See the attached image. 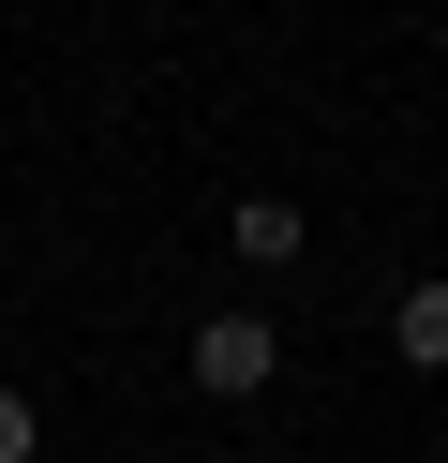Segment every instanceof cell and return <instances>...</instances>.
<instances>
[{"label":"cell","mask_w":448,"mask_h":463,"mask_svg":"<svg viewBox=\"0 0 448 463\" xmlns=\"http://www.w3.org/2000/svg\"><path fill=\"white\" fill-rule=\"evenodd\" d=\"M269 373H284V329H269V314H209L195 329V389L209 403H254Z\"/></svg>","instance_id":"obj_1"},{"label":"cell","mask_w":448,"mask_h":463,"mask_svg":"<svg viewBox=\"0 0 448 463\" xmlns=\"http://www.w3.org/2000/svg\"><path fill=\"white\" fill-rule=\"evenodd\" d=\"M224 254H239V269H299V254H314L299 194H239V210H224Z\"/></svg>","instance_id":"obj_2"},{"label":"cell","mask_w":448,"mask_h":463,"mask_svg":"<svg viewBox=\"0 0 448 463\" xmlns=\"http://www.w3.org/2000/svg\"><path fill=\"white\" fill-rule=\"evenodd\" d=\"M388 344H404V373H448V284H404L388 299Z\"/></svg>","instance_id":"obj_3"},{"label":"cell","mask_w":448,"mask_h":463,"mask_svg":"<svg viewBox=\"0 0 448 463\" xmlns=\"http://www.w3.org/2000/svg\"><path fill=\"white\" fill-rule=\"evenodd\" d=\"M45 449V419H30V389H0V463H30Z\"/></svg>","instance_id":"obj_4"}]
</instances>
